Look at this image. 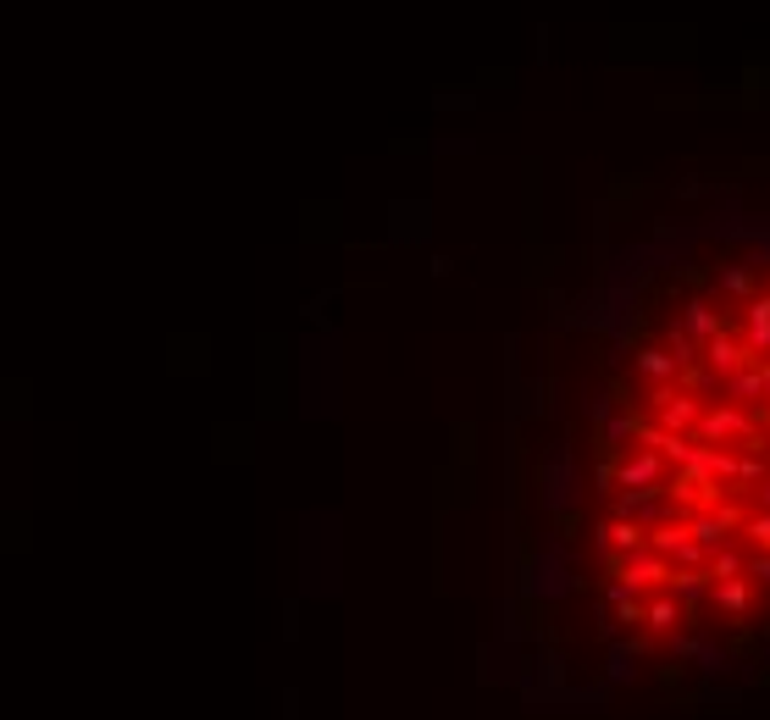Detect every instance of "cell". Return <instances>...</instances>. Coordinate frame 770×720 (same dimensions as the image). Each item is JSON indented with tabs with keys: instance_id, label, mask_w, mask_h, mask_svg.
I'll return each instance as SVG.
<instances>
[{
	"instance_id": "6da1fadb",
	"label": "cell",
	"mask_w": 770,
	"mask_h": 720,
	"mask_svg": "<svg viewBox=\"0 0 770 720\" xmlns=\"http://www.w3.org/2000/svg\"><path fill=\"white\" fill-rule=\"evenodd\" d=\"M588 582L626 654L770 610V228L654 272L588 405Z\"/></svg>"
}]
</instances>
